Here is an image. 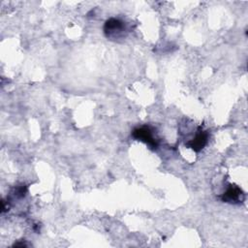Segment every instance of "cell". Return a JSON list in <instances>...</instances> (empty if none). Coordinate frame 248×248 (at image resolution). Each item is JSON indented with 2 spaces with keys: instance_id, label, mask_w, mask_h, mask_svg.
Instances as JSON below:
<instances>
[{
  "instance_id": "obj_1",
  "label": "cell",
  "mask_w": 248,
  "mask_h": 248,
  "mask_svg": "<svg viewBox=\"0 0 248 248\" xmlns=\"http://www.w3.org/2000/svg\"><path fill=\"white\" fill-rule=\"evenodd\" d=\"M128 32L126 23L121 19L111 17L105 22L104 33L108 39L117 40L124 38Z\"/></svg>"
},
{
  "instance_id": "obj_2",
  "label": "cell",
  "mask_w": 248,
  "mask_h": 248,
  "mask_svg": "<svg viewBox=\"0 0 248 248\" xmlns=\"http://www.w3.org/2000/svg\"><path fill=\"white\" fill-rule=\"evenodd\" d=\"M132 136L134 139L145 142L152 149H155L158 146L157 140L154 138L152 130L148 126H141L134 129Z\"/></svg>"
},
{
  "instance_id": "obj_3",
  "label": "cell",
  "mask_w": 248,
  "mask_h": 248,
  "mask_svg": "<svg viewBox=\"0 0 248 248\" xmlns=\"http://www.w3.org/2000/svg\"><path fill=\"white\" fill-rule=\"evenodd\" d=\"M221 200L224 202L238 203L244 200V193L237 185L230 184L227 190L222 194Z\"/></svg>"
},
{
  "instance_id": "obj_4",
  "label": "cell",
  "mask_w": 248,
  "mask_h": 248,
  "mask_svg": "<svg viewBox=\"0 0 248 248\" xmlns=\"http://www.w3.org/2000/svg\"><path fill=\"white\" fill-rule=\"evenodd\" d=\"M208 141V133L207 131H203L202 127L198 129V132L193 140H189L186 145L190 148H192L194 151L199 152L201 151L207 143Z\"/></svg>"
}]
</instances>
